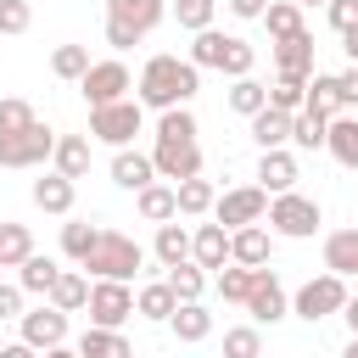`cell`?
Listing matches in <instances>:
<instances>
[{
	"mask_svg": "<svg viewBox=\"0 0 358 358\" xmlns=\"http://www.w3.org/2000/svg\"><path fill=\"white\" fill-rule=\"evenodd\" d=\"M201 90V67H190V56H151L134 78V101L151 106V112H173V106H190Z\"/></svg>",
	"mask_w": 358,
	"mask_h": 358,
	"instance_id": "6da1fadb",
	"label": "cell"
},
{
	"mask_svg": "<svg viewBox=\"0 0 358 358\" xmlns=\"http://www.w3.org/2000/svg\"><path fill=\"white\" fill-rule=\"evenodd\" d=\"M140 263H145V252H140L134 235H123V229H101L95 252H90L78 268H84L90 280H117V285H129V280L140 274Z\"/></svg>",
	"mask_w": 358,
	"mask_h": 358,
	"instance_id": "7a4b0ae2",
	"label": "cell"
},
{
	"mask_svg": "<svg viewBox=\"0 0 358 358\" xmlns=\"http://www.w3.org/2000/svg\"><path fill=\"white\" fill-rule=\"evenodd\" d=\"M319 224H324V207L313 196H302V190H285V196L268 201V235L308 241V235H319Z\"/></svg>",
	"mask_w": 358,
	"mask_h": 358,
	"instance_id": "3957f363",
	"label": "cell"
},
{
	"mask_svg": "<svg viewBox=\"0 0 358 358\" xmlns=\"http://www.w3.org/2000/svg\"><path fill=\"white\" fill-rule=\"evenodd\" d=\"M140 123H145V106H140V101L95 106V112H90V140H101V145H112V151H129V140L140 134Z\"/></svg>",
	"mask_w": 358,
	"mask_h": 358,
	"instance_id": "277c9868",
	"label": "cell"
},
{
	"mask_svg": "<svg viewBox=\"0 0 358 358\" xmlns=\"http://www.w3.org/2000/svg\"><path fill=\"white\" fill-rule=\"evenodd\" d=\"M347 296H352V291H347V280H341V274H313V280L291 296V313H296V319H308V324H319V319L341 313V308H347Z\"/></svg>",
	"mask_w": 358,
	"mask_h": 358,
	"instance_id": "5b68a950",
	"label": "cell"
},
{
	"mask_svg": "<svg viewBox=\"0 0 358 358\" xmlns=\"http://www.w3.org/2000/svg\"><path fill=\"white\" fill-rule=\"evenodd\" d=\"M268 190H257V185H235V190H224L218 196V207H213V224H224L229 235L235 229H246V224H263L268 218Z\"/></svg>",
	"mask_w": 358,
	"mask_h": 358,
	"instance_id": "8992f818",
	"label": "cell"
},
{
	"mask_svg": "<svg viewBox=\"0 0 358 358\" xmlns=\"http://www.w3.org/2000/svg\"><path fill=\"white\" fill-rule=\"evenodd\" d=\"M129 90H134V78H129V67L112 56V62H95L84 78H78V95L90 101V112L95 106H117V101H129Z\"/></svg>",
	"mask_w": 358,
	"mask_h": 358,
	"instance_id": "52a82bcc",
	"label": "cell"
},
{
	"mask_svg": "<svg viewBox=\"0 0 358 358\" xmlns=\"http://www.w3.org/2000/svg\"><path fill=\"white\" fill-rule=\"evenodd\" d=\"M90 324H101V330H123L129 319H134V291L129 285H117V280H90Z\"/></svg>",
	"mask_w": 358,
	"mask_h": 358,
	"instance_id": "ba28073f",
	"label": "cell"
},
{
	"mask_svg": "<svg viewBox=\"0 0 358 358\" xmlns=\"http://www.w3.org/2000/svg\"><path fill=\"white\" fill-rule=\"evenodd\" d=\"M56 140L62 134H50L45 123H34L22 134H0V168H39V162H50L56 157Z\"/></svg>",
	"mask_w": 358,
	"mask_h": 358,
	"instance_id": "9c48e42d",
	"label": "cell"
},
{
	"mask_svg": "<svg viewBox=\"0 0 358 358\" xmlns=\"http://www.w3.org/2000/svg\"><path fill=\"white\" fill-rule=\"evenodd\" d=\"M151 162H157V179H168V185L201 179V145L196 140H157L151 145Z\"/></svg>",
	"mask_w": 358,
	"mask_h": 358,
	"instance_id": "30bf717a",
	"label": "cell"
},
{
	"mask_svg": "<svg viewBox=\"0 0 358 358\" xmlns=\"http://www.w3.org/2000/svg\"><path fill=\"white\" fill-rule=\"evenodd\" d=\"M17 341H28L34 352H50V347H67V313L62 308H50V302H39V308H28L22 319H17Z\"/></svg>",
	"mask_w": 358,
	"mask_h": 358,
	"instance_id": "8fae6325",
	"label": "cell"
},
{
	"mask_svg": "<svg viewBox=\"0 0 358 358\" xmlns=\"http://www.w3.org/2000/svg\"><path fill=\"white\" fill-rule=\"evenodd\" d=\"M246 313H252L257 330H263V324H280V319L291 313V296H285V285H280L274 268H257V285H252V296H246Z\"/></svg>",
	"mask_w": 358,
	"mask_h": 358,
	"instance_id": "7c38bea8",
	"label": "cell"
},
{
	"mask_svg": "<svg viewBox=\"0 0 358 358\" xmlns=\"http://www.w3.org/2000/svg\"><path fill=\"white\" fill-rule=\"evenodd\" d=\"M274 73L280 78H313V34H291V39H274Z\"/></svg>",
	"mask_w": 358,
	"mask_h": 358,
	"instance_id": "4fadbf2b",
	"label": "cell"
},
{
	"mask_svg": "<svg viewBox=\"0 0 358 358\" xmlns=\"http://www.w3.org/2000/svg\"><path fill=\"white\" fill-rule=\"evenodd\" d=\"M296 179H302V168H296V151H291V145H285V151H263V157H257V190L285 196V190H296Z\"/></svg>",
	"mask_w": 358,
	"mask_h": 358,
	"instance_id": "5bb4252c",
	"label": "cell"
},
{
	"mask_svg": "<svg viewBox=\"0 0 358 358\" xmlns=\"http://www.w3.org/2000/svg\"><path fill=\"white\" fill-rule=\"evenodd\" d=\"M190 263H201L207 274L229 268V229L224 224H196L190 229Z\"/></svg>",
	"mask_w": 358,
	"mask_h": 358,
	"instance_id": "9a60e30c",
	"label": "cell"
},
{
	"mask_svg": "<svg viewBox=\"0 0 358 358\" xmlns=\"http://www.w3.org/2000/svg\"><path fill=\"white\" fill-rule=\"evenodd\" d=\"M106 17H112V22H123V28H134V34L145 39L151 28H162L168 0H106Z\"/></svg>",
	"mask_w": 358,
	"mask_h": 358,
	"instance_id": "2e32d148",
	"label": "cell"
},
{
	"mask_svg": "<svg viewBox=\"0 0 358 358\" xmlns=\"http://www.w3.org/2000/svg\"><path fill=\"white\" fill-rule=\"evenodd\" d=\"M112 185H123V190H145V185H157V162H151V151H112Z\"/></svg>",
	"mask_w": 358,
	"mask_h": 358,
	"instance_id": "e0dca14e",
	"label": "cell"
},
{
	"mask_svg": "<svg viewBox=\"0 0 358 358\" xmlns=\"http://www.w3.org/2000/svg\"><path fill=\"white\" fill-rule=\"evenodd\" d=\"M268 252H274V235L263 224H246L229 235V263H241V268H268Z\"/></svg>",
	"mask_w": 358,
	"mask_h": 358,
	"instance_id": "ac0fdd59",
	"label": "cell"
},
{
	"mask_svg": "<svg viewBox=\"0 0 358 358\" xmlns=\"http://www.w3.org/2000/svg\"><path fill=\"white\" fill-rule=\"evenodd\" d=\"M73 201H78V185H73V179H62L56 168H50L45 179H34V207H39V213L67 218V213H73Z\"/></svg>",
	"mask_w": 358,
	"mask_h": 358,
	"instance_id": "d6986e66",
	"label": "cell"
},
{
	"mask_svg": "<svg viewBox=\"0 0 358 358\" xmlns=\"http://www.w3.org/2000/svg\"><path fill=\"white\" fill-rule=\"evenodd\" d=\"M324 274L358 280V229H330L324 235Z\"/></svg>",
	"mask_w": 358,
	"mask_h": 358,
	"instance_id": "ffe728a7",
	"label": "cell"
},
{
	"mask_svg": "<svg viewBox=\"0 0 358 358\" xmlns=\"http://www.w3.org/2000/svg\"><path fill=\"white\" fill-rule=\"evenodd\" d=\"M134 207H140L145 224H173V218H179V190H173L168 179H157V185H145V190L134 196Z\"/></svg>",
	"mask_w": 358,
	"mask_h": 358,
	"instance_id": "44dd1931",
	"label": "cell"
},
{
	"mask_svg": "<svg viewBox=\"0 0 358 358\" xmlns=\"http://www.w3.org/2000/svg\"><path fill=\"white\" fill-rule=\"evenodd\" d=\"M134 313H140V319H151V324H168V319L179 313V296H173V285H168V280H151V285H140V291H134Z\"/></svg>",
	"mask_w": 358,
	"mask_h": 358,
	"instance_id": "7402d4cb",
	"label": "cell"
},
{
	"mask_svg": "<svg viewBox=\"0 0 358 358\" xmlns=\"http://www.w3.org/2000/svg\"><path fill=\"white\" fill-rule=\"evenodd\" d=\"M252 140H257V151H285L291 145V112H274V106H263L252 123Z\"/></svg>",
	"mask_w": 358,
	"mask_h": 358,
	"instance_id": "603a6c76",
	"label": "cell"
},
{
	"mask_svg": "<svg viewBox=\"0 0 358 358\" xmlns=\"http://www.w3.org/2000/svg\"><path fill=\"white\" fill-rule=\"evenodd\" d=\"M45 302L62 308V313H84V308H90V274H84V268H62V280L50 285Z\"/></svg>",
	"mask_w": 358,
	"mask_h": 358,
	"instance_id": "cb8c5ba5",
	"label": "cell"
},
{
	"mask_svg": "<svg viewBox=\"0 0 358 358\" xmlns=\"http://www.w3.org/2000/svg\"><path fill=\"white\" fill-rule=\"evenodd\" d=\"M50 162H56V173H62V179H73V185H78V179L90 173V134H62Z\"/></svg>",
	"mask_w": 358,
	"mask_h": 358,
	"instance_id": "d4e9b609",
	"label": "cell"
},
{
	"mask_svg": "<svg viewBox=\"0 0 358 358\" xmlns=\"http://www.w3.org/2000/svg\"><path fill=\"white\" fill-rule=\"evenodd\" d=\"M151 252H157V263L162 268H179V263H190V229L173 218V224H157V241H151Z\"/></svg>",
	"mask_w": 358,
	"mask_h": 358,
	"instance_id": "484cf974",
	"label": "cell"
},
{
	"mask_svg": "<svg viewBox=\"0 0 358 358\" xmlns=\"http://www.w3.org/2000/svg\"><path fill=\"white\" fill-rule=\"evenodd\" d=\"M78 358H134V347H129L123 330H101V324H90V330L78 336Z\"/></svg>",
	"mask_w": 358,
	"mask_h": 358,
	"instance_id": "4316f807",
	"label": "cell"
},
{
	"mask_svg": "<svg viewBox=\"0 0 358 358\" xmlns=\"http://www.w3.org/2000/svg\"><path fill=\"white\" fill-rule=\"evenodd\" d=\"M324 140H330V117L313 112V106H302V112L291 117V145H296V151H324Z\"/></svg>",
	"mask_w": 358,
	"mask_h": 358,
	"instance_id": "83f0119b",
	"label": "cell"
},
{
	"mask_svg": "<svg viewBox=\"0 0 358 358\" xmlns=\"http://www.w3.org/2000/svg\"><path fill=\"white\" fill-rule=\"evenodd\" d=\"M62 280V263L56 257H45V252H34L28 263H22V274H17V285L28 291V296H50V285Z\"/></svg>",
	"mask_w": 358,
	"mask_h": 358,
	"instance_id": "f1b7e54d",
	"label": "cell"
},
{
	"mask_svg": "<svg viewBox=\"0 0 358 358\" xmlns=\"http://www.w3.org/2000/svg\"><path fill=\"white\" fill-rule=\"evenodd\" d=\"M168 330H173L179 341H207V336H213V313H207V302H179V313L168 319Z\"/></svg>",
	"mask_w": 358,
	"mask_h": 358,
	"instance_id": "f546056e",
	"label": "cell"
},
{
	"mask_svg": "<svg viewBox=\"0 0 358 358\" xmlns=\"http://www.w3.org/2000/svg\"><path fill=\"white\" fill-rule=\"evenodd\" d=\"M173 190H179V218H207V213L218 207L213 179H185V185H173Z\"/></svg>",
	"mask_w": 358,
	"mask_h": 358,
	"instance_id": "4dcf8cb0",
	"label": "cell"
},
{
	"mask_svg": "<svg viewBox=\"0 0 358 358\" xmlns=\"http://www.w3.org/2000/svg\"><path fill=\"white\" fill-rule=\"evenodd\" d=\"M95 241H101V224H90V218H67V224H62V257L84 263V257L95 252Z\"/></svg>",
	"mask_w": 358,
	"mask_h": 358,
	"instance_id": "1f68e13d",
	"label": "cell"
},
{
	"mask_svg": "<svg viewBox=\"0 0 358 358\" xmlns=\"http://www.w3.org/2000/svg\"><path fill=\"white\" fill-rule=\"evenodd\" d=\"M324 151L341 162V168H358V117H330V140Z\"/></svg>",
	"mask_w": 358,
	"mask_h": 358,
	"instance_id": "d6a6232c",
	"label": "cell"
},
{
	"mask_svg": "<svg viewBox=\"0 0 358 358\" xmlns=\"http://www.w3.org/2000/svg\"><path fill=\"white\" fill-rule=\"evenodd\" d=\"M28 257H34L28 224H0V268H22Z\"/></svg>",
	"mask_w": 358,
	"mask_h": 358,
	"instance_id": "836d02e7",
	"label": "cell"
},
{
	"mask_svg": "<svg viewBox=\"0 0 358 358\" xmlns=\"http://www.w3.org/2000/svg\"><path fill=\"white\" fill-rule=\"evenodd\" d=\"M263 22H268V39H291V34H302V28H308V22H302V6H296V0H268Z\"/></svg>",
	"mask_w": 358,
	"mask_h": 358,
	"instance_id": "e575fe53",
	"label": "cell"
},
{
	"mask_svg": "<svg viewBox=\"0 0 358 358\" xmlns=\"http://www.w3.org/2000/svg\"><path fill=\"white\" fill-rule=\"evenodd\" d=\"M263 106H268V84H257V78H235V84H229V112H241V117L252 123Z\"/></svg>",
	"mask_w": 358,
	"mask_h": 358,
	"instance_id": "d590c367",
	"label": "cell"
},
{
	"mask_svg": "<svg viewBox=\"0 0 358 358\" xmlns=\"http://www.w3.org/2000/svg\"><path fill=\"white\" fill-rule=\"evenodd\" d=\"M162 280L173 285V296H179V302H201V291H207V280H213V274H207L201 263H179V268H168Z\"/></svg>",
	"mask_w": 358,
	"mask_h": 358,
	"instance_id": "8d00e7d4",
	"label": "cell"
},
{
	"mask_svg": "<svg viewBox=\"0 0 358 358\" xmlns=\"http://www.w3.org/2000/svg\"><path fill=\"white\" fill-rule=\"evenodd\" d=\"M213 285H218V296H224V302H241V308H246V296H252V285H257V268L229 263V268H218V274H213Z\"/></svg>",
	"mask_w": 358,
	"mask_h": 358,
	"instance_id": "74e56055",
	"label": "cell"
},
{
	"mask_svg": "<svg viewBox=\"0 0 358 358\" xmlns=\"http://www.w3.org/2000/svg\"><path fill=\"white\" fill-rule=\"evenodd\" d=\"M224 45H229V34H218V28H207V34H190V67H224Z\"/></svg>",
	"mask_w": 358,
	"mask_h": 358,
	"instance_id": "f35d334b",
	"label": "cell"
},
{
	"mask_svg": "<svg viewBox=\"0 0 358 358\" xmlns=\"http://www.w3.org/2000/svg\"><path fill=\"white\" fill-rule=\"evenodd\" d=\"M90 67H95V62H90V50H84V45H56V50H50V73H56V78H67V84H78Z\"/></svg>",
	"mask_w": 358,
	"mask_h": 358,
	"instance_id": "ab89813d",
	"label": "cell"
},
{
	"mask_svg": "<svg viewBox=\"0 0 358 358\" xmlns=\"http://www.w3.org/2000/svg\"><path fill=\"white\" fill-rule=\"evenodd\" d=\"M308 106L324 112V117H341V84H336V73H313L308 78Z\"/></svg>",
	"mask_w": 358,
	"mask_h": 358,
	"instance_id": "60d3db41",
	"label": "cell"
},
{
	"mask_svg": "<svg viewBox=\"0 0 358 358\" xmlns=\"http://www.w3.org/2000/svg\"><path fill=\"white\" fill-rule=\"evenodd\" d=\"M168 11H173V22H179L185 34H207V28H213V11H218V0H173Z\"/></svg>",
	"mask_w": 358,
	"mask_h": 358,
	"instance_id": "b9f144b4",
	"label": "cell"
},
{
	"mask_svg": "<svg viewBox=\"0 0 358 358\" xmlns=\"http://www.w3.org/2000/svg\"><path fill=\"white\" fill-rule=\"evenodd\" d=\"M268 106L296 117V112L308 106V78H274V90H268Z\"/></svg>",
	"mask_w": 358,
	"mask_h": 358,
	"instance_id": "7bdbcfd3",
	"label": "cell"
},
{
	"mask_svg": "<svg viewBox=\"0 0 358 358\" xmlns=\"http://www.w3.org/2000/svg\"><path fill=\"white\" fill-rule=\"evenodd\" d=\"M196 112L190 106H173V112H157V140H196Z\"/></svg>",
	"mask_w": 358,
	"mask_h": 358,
	"instance_id": "ee69618b",
	"label": "cell"
},
{
	"mask_svg": "<svg viewBox=\"0 0 358 358\" xmlns=\"http://www.w3.org/2000/svg\"><path fill=\"white\" fill-rule=\"evenodd\" d=\"M224 358H263V330H257V324L224 330Z\"/></svg>",
	"mask_w": 358,
	"mask_h": 358,
	"instance_id": "f6af8a7d",
	"label": "cell"
},
{
	"mask_svg": "<svg viewBox=\"0 0 358 358\" xmlns=\"http://www.w3.org/2000/svg\"><path fill=\"white\" fill-rule=\"evenodd\" d=\"M252 62H257V50H252L241 34H229V45H224V67H218V73H229V78H252Z\"/></svg>",
	"mask_w": 358,
	"mask_h": 358,
	"instance_id": "bcb514c9",
	"label": "cell"
},
{
	"mask_svg": "<svg viewBox=\"0 0 358 358\" xmlns=\"http://www.w3.org/2000/svg\"><path fill=\"white\" fill-rule=\"evenodd\" d=\"M39 117H34V106L22 101V95H6L0 101V134H22V129H34Z\"/></svg>",
	"mask_w": 358,
	"mask_h": 358,
	"instance_id": "7dc6e473",
	"label": "cell"
},
{
	"mask_svg": "<svg viewBox=\"0 0 358 358\" xmlns=\"http://www.w3.org/2000/svg\"><path fill=\"white\" fill-rule=\"evenodd\" d=\"M28 22H34V6L28 0H0V39L28 34Z\"/></svg>",
	"mask_w": 358,
	"mask_h": 358,
	"instance_id": "c3c4849f",
	"label": "cell"
},
{
	"mask_svg": "<svg viewBox=\"0 0 358 358\" xmlns=\"http://www.w3.org/2000/svg\"><path fill=\"white\" fill-rule=\"evenodd\" d=\"M324 17H330V28H336V34H347V28H358V0H330V6H324Z\"/></svg>",
	"mask_w": 358,
	"mask_h": 358,
	"instance_id": "681fc988",
	"label": "cell"
},
{
	"mask_svg": "<svg viewBox=\"0 0 358 358\" xmlns=\"http://www.w3.org/2000/svg\"><path fill=\"white\" fill-rule=\"evenodd\" d=\"M22 296H28L22 285H11V280H0V319H22V313H28V308H22Z\"/></svg>",
	"mask_w": 358,
	"mask_h": 358,
	"instance_id": "f907efd6",
	"label": "cell"
},
{
	"mask_svg": "<svg viewBox=\"0 0 358 358\" xmlns=\"http://www.w3.org/2000/svg\"><path fill=\"white\" fill-rule=\"evenodd\" d=\"M106 45H112V50H134V45H140V34H134V28H123V22H112V17H106Z\"/></svg>",
	"mask_w": 358,
	"mask_h": 358,
	"instance_id": "816d5d0a",
	"label": "cell"
},
{
	"mask_svg": "<svg viewBox=\"0 0 358 358\" xmlns=\"http://www.w3.org/2000/svg\"><path fill=\"white\" fill-rule=\"evenodd\" d=\"M336 84H341V106H358V67L336 73Z\"/></svg>",
	"mask_w": 358,
	"mask_h": 358,
	"instance_id": "f5cc1de1",
	"label": "cell"
},
{
	"mask_svg": "<svg viewBox=\"0 0 358 358\" xmlns=\"http://www.w3.org/2000/svg\"><path fill=\"white\" fill-rule=\"evenodd\" d=\"M224 6H229L235 17H263V11H268V0H224Z\"/></svg>",
	"mask_w": 358,
	"mask_h": 358,
	"instance_id": "db71d44e",
	"label": "cell"
},
{
	"mask_svg": "<svg viewBox=\"0 0 358 358\" xmlns=\"http://www.w3.org/2000/svg\"><path fill=\"white\" fill-rule=\"evenodd\" d=\"M0 358H39V352H34L28 341H6V347H0Z\"/></svg>",
	"mask_w": 358,
	"mask_h": 358,
	"instance_id": "11a10c76",
	"label": "cell"
},
{
	"mask_svg": "<svg viewBox=\"0 0 358 358\" xmlns=\"http://www.w3.org/2000/svg\"><path fill=\"white\" fill-rule=\"evenodd\" d=\"M341 50H347V62L358 67V28H347V34H341Z\"/></svg>",
	"mask_w": 358,
	"mask_h": 358,
	"instance_id": "9f6ffc18",
	"label": "cell"
},
{
	"mask_svg": "<svg viewBox=\"0 0 358 358\" xmlns=\"http://www.w3.org/2000/svg\"><path fill=\"white\" fill-rule=\"evenodd\" d=\"M341 319H347V330L358 336V296H347V308H341Z\"/></svg>",
	"mask_w": 358,
	"mask_h": 358,
	"instance_id": "6f0895ef",
	"label": "cell"
},
{
	"mask_svg": "<svg viewBox=\"0 0 358 358\" xmlns=\"http://www.w3.org/2000/svg\"><path fill=\"white\" fill-rule=\"evenodd\" d=\"M39 358H78V347H50V352H39Z\"/></svg>",
	"mask_w": 358,
	"mask_h": 358,
	"instance_id": "680465c9",
	"label": "cell"
},
{
	"mask_svg": "<svg viewBox=\"0 0 358 358\" xmlns=\"http://www.w3.org/2000/svg\"><path fill=\"white\" fill-rule=\"evenodd\" d=\"M341 358H358V336H352V341H347V347H341Z\"/></svg>",
	"mask_w": 358,
	"mask_h": 358,
	"instance_id": "91938a15",
	"label": "cell"
},
{
	"mask_svg": "<svg viewBox=\"0 0 358 358\" xmlns=\"http://www.w3.org/2000/svg\"><path fill=\"white\" fill-rule=\"evenodd\" d=\"M296 6H330V0H296Z\"/></svg>",
	"mask_w": 358,
	"mask_h": 358,
	"instance_id": "94428289",
	"label": "cell"
},
{
	"mask_svg": "<svg viewBox=\"0 0 358 358\" xmlns=\"http://www.w3.org/2000/svg\"><path fill=\"white\" fill-rule=\"evenodd\" d=\"M168 6H173V0H168Z\"/></svg>",
	"mask_w": 358,
	"mask_h": 358,
	"instance_id": "6125c7cd",
	"label": "cell"
}]
</instances>
